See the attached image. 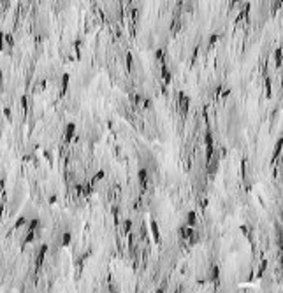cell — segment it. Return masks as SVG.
Wrapping results in <instances>:
<instances>
[{
    "mask_svg": "<svg viewBox=\"0 0 283 293\" xmlns=\"http://www.w3.org/2000/svg\"><path fill=\"white\" fill-rule=\"evenodd\" d=\"M188 104H190L188 97H187L185 93H179V109H181V112H183V114H187V112H188Z\"/></svg>",
    "mask_w": 283,
    "mask_h": 293,
    "instance_id": "6da1fadb",
    "label": "cell"
},
{
    "mask_svg": "<svg viewBox=\"0 0 283 293\" xmlns=\"http://www.w3.org/2000/svg\"><path fill=\"white\" fill-rule=\"evenodd\" d=\"M74 133H76V123H67V126H65V142H70Z\"/></svg>",
    "mask_w": 283,
    "mask_h": 293,
    "instance_id": "7a4b0ae2",
    "label": "cell"
},
{
    "mask_svg": "<svg viewBox=\"0 0 283 293\" xmlns=\"http://www.w3.org/2000/svg\"><path fill=\"white\" fill-rule=\"evenodd\" d=\"M187 227H190V228L197 227V213L195 211H188V214H187Z\"/></svg>",
    "mask_w": 283,
    "mask_h": 293,
    "instance_id": "3957f363",
    "label": "cell"
},
{
    "mask_svg": "<svg viewBox=\"0 0 283 293\" xmlns=\"http://www.w3.org/2000/svg\"><path fill=\"white\" fill-rule=\"evenodd\" d=\"M46 253H48V244H42V246H40V249H39V255H37V262H35V265H37V267H40V263L44 262Z\"/></svg>",
    "mask_w": 283,
    "mask_h": 293,
    "instance_id": "277c9868",
    "label": "cell"
},
{
    "mask_svg": "<svg viewBox=\"0 0 283 293\" xmlns=\"http://www.w3.org/2000/svg\"><path fill=\"white\" fill-rule=\"evenodd\" d=\"M137 177H139L141 184H143V186H146V181H148V169H146V167H141V169H139V172H137Z\"/></svg>",
    "mask_w": 283,
    "mask_h": 293,
    "instance_id": "5b68a950",
    "label": "cell"
},
{
    "mask_svg": "<svg viewBox=\"0 0 283 293\" xmlns=\"http://www.w3.org/2000/svg\"><path fill=\"white\" fill-rule=\"evenodd\" d=\"M218 276H220V269H218L216 265H213V267L209 269V274H208V279H209V281H216V279H218Z\"/></svg>",
    "mask_w": 283,
    "mask_h": 293,
    "instance_id": "8992f818",
    "label": "cell"
},
{
    "mask_svg": "<svg viewBox=\"0 0 283 293\" xmlns=\"http://www.w3.org/2000/svg\"><path fill=\"white\" fill-rule=\"evenodd\" d=\"M70 242H72V234L67 230V232H63V234H62V246H65V248H67V246H70Z\"/></svg>",
    "mask_w": 283,
    "mask_h": 293,
    "instance_id": "52a82bcc",
    "label": "cell"
},
{
    "mask_svg": "<svg viewBox=\"0 0 283 293\" xmlns=\"http://www.w3.org/2000/svg\"><path fill=\"white\" fill-rule=\"evenodd\" d=\"M37 228H39V220H37V218H33V220H30V221L26 223V230H28V232H35Z\"/></svg>",
    "mask_w": 283,
    "mask_h": 293,
    "instance_id": "ba28073f",
    "label": "cell"
},
{
    "mask_svg": "<svg viewBox=\"0 0 283 293\" xmlns=\"http://www.w3.org/2000/svg\"><path fill=\"white\" fill-rule=\"evenodd\" d=\"M69 81H70V74H63L62 76V91L65 93L67 88H69Z\"/></svg>",
    "mask_w": 283,
    "mask_h": 293,
    "instance_id": "9c48e42d",
    "label": "cell"
},
{
    "mask_svg": "<svg viewBox=\"0 0 283 293\" xmlns=\"http://www.w3.org/2000/svg\"><path fill=\"white\" fill-rule=\"evenodd\" d=\"M151 234H153V237H155V242H158V241H160V235H158V225H157V221H151Z\"/></svg>",
    "mask_w": 283,
    "mask_h": 293,
    "instance_id": "30bf717a",
    "label": "cell"
},
{
    "mask_svg": "<svg viewBox=\"0 0 283 293\" xmlns=\"http://www.w3.org/2000/svg\"><path fill=\"white\" fill-rule=\"evenodd\" d=\"M282 47H276V51H274V61H276V67H280L282 65Z\"/></svg>",
    "mask_w": 283,
    "mask_h": 293,
    "instance_id": "8fae6325",
    "label": "cell"
},
{
    "mask_svg": "<svg viewBox=\"0 0 283 293\" xmlns=\"http://www.w3.org/2000/svg\"><path fill=\"white\" fill-rule=\"evenodd\" d=\"M204 140H206V146H208V149H213V135H211V132H206V137H204Z\"/></svg>",
    "mask_w": 283,
    "mask_h": 293,
    "instance_id": "7c38bea8",
    "label": "cell"
},
{
    "mask_svg": "<svg viewBox=\"0 0 283 293\" xmlns=\"http://www.w3.org/2000/svg\"><path fill=\"white\" fill-rule=\"evenodd\" d=\"M26 223H28V218H26V216H21V218L14 223V228H21V227H23V225H26Z\"/></svg>",
    "mask_w": 283,
    "mask_h": 293,
    "instance_id": "4fadbf2b",
    "label": "cell"
},
{
    "mask_svg": "<svg viewBox=\"0 0 283 293\" xmlns=\"http://www.w3.org/2000/svg\"><path fill=\"white\" fill-rule=\"evenodd\" d=\"M162 76H164V79H165L167 83L171 81V72L167 70V67H165V65H162Z\"/></svg>",
    "mask_w": 283,
    "mask_h": 293,
    "instance_id": "5bb4252c",
    "label": "cell"
},
{
    "mask_svg": "<svg viewBox=\"0 0 283 293\" xmlns=\"http://www.w3.org/2000/svg\"><path fill=\"white\" fill-rule=\"evenodd\" d=\"M282 148H283V137H280V139H278V142H276V149H274V158L278 156V153L282 151Z\"/></svg>",
    "mask_w": 283,
    "mask_h": 293,
    "instance_id": "9a60e30c",
    "label": "cell"
},
{
    "mask_svg": "<svg viewBox=\"0 0 283 293\" xmlns=\"http://www.w3.org/2000/svg\"><path fill=\"white\" fill-rule=\"evenodd\" d=\"M33 237H35V232H28V234H26V237L23 239V242H25V244H26V242H32V241H33Z\"/></svg>",
    "mask_w": 283,
    "mask_h": 293,
    "instance_id": "2e32d148",
    "label": "cell"
},
{
    "mask_svg": "<svg viewBox=\"0 0 283 293\" xmlns=\"http://www.w3.org/2000/svg\"><path fill=\"white\" fill-rule=\"evenodd\" d=\"M104 177V170H99L97 174H95V177H93V183H97V181H100Z\"/></svg>",
    "mask_w": 283,
    "mask_h": 293,
    "instance_id": "e0dca14e",
    "label": "cell"
},
{
    "mask_svg": "<svg viewBox=\"0 0 283 293\" xmlns=\"http://www.w3.org/2000/svg\"><path fill=\"white\" fill-rule=\"evenodd\" d=\"M130 227H132V221H130V220H125V221H123V230H125V232H128V230H130Z\"/></svg>",
    "mask_w": 283,
    "mask_h": 293,
    "instance_id": "ac0fdd59",
    "label": "cell"
},
{
    "mask_svg": "<svg viewBox=\"0 0 283 293\" xmlns=\"http://www.w3.org/2000/svg\"><path fill=\"white\" fill-rule=\"evenodd\" d=\"M4 44H5V33L0 30V51L4 49Z\"/></svg>",
    "mask_w": 283,
    "mask_h": 293,
    "instance_id": "d6986e66",
    "label": "cell"
},
{
    "mask_svg": "<svg viewBox=\"0 0 283 293\" xmlns=\"http://www.w3.org/2000/svg\"><path fill=\"white\" fill-rule=\"evenodd\" d=\"M266 267H267V260H262V263H260V267H259V274H262V272L266 270Z\"/></svg>",
    "mask_w": 283,
    "mask_h": 293,
    "instance_id": "ffe728a7",
    "label": "cell"
},
{
    "mask_svg": "<svg viewBox=\"0 0 283 293\" xmlns=\"http://www.w3.org/2000/svg\"><path fill=\"white\" fill-rule=\"evenodd\" d=\"M5 42H7L9 46H12V42H14V40H12V35H5Z\"/></svg>",
    "mask_w": 283,
    "mask_h": 293,
    "instance_id": "44dd1931",
    "label": "cell"
},
{
    "mask_svg": "<svg viewBox=\"0 0 283 293\" xmlns=\"http://www.w3.org/2000/svg\"><path fill=\"white\" fill-rule=\"evenodd\" d=\"M56 200H58V197H56V195H51V197H49V200H48V202H49V204H55V202H56Z\"/></svg>",
    "mask_w": 283,
    "mask_h": 293,
    "instance_id": "7402d4cb",
    "label": "cell"
},
{
    "mask_svg": "<svg viewBox=\"0 0 283 293\" xmlns=\"http://www.w3.org/2000/svg\"><path fill=\"white\" fill-rule=\"evenodd\" d=\"M216 39H218V35H211V37H209V44H215Z\"/></svg>",
    "mask_w": 283,
    "mask_h": 293,
    "instance_id": "603a6c76",
    "label": "cell"
},
{
    "mask_svg": "<svg viewBox=\"0 0 283 293\" xmlns=\"http://www.w3.org/2000/svg\"><path fill=\"white\" fill-rule=\"evenodd\" d=\"M4 114H5L7 118H11V109H9V107H5V109H4Z\"/></svg>",
    "mask_w": 283,
    "mask_h": 293,
    "instance_id": "cb8c5ba5",
    "label": "cell"
},
{
    "mask_svg": "<svg viewBox=\"0 0 283 293\" xmlns=\"http://www.w3.org/2000/svg\"><path fill=\"white\" fill-rule=\"evenodd\" d=\"M157 58H160V60H162V51H160V49H157Z\"/></svg>",
    "mask_w": 283,
    "mask_h": 293,
    "instance_id": "d4e9b609",
    "label": "cell"
},
{
    "mask_svg": "<svg viewBox=\"0 0 283 293\" xmlns=\"http://www.w3.org/2000/svg\"><path fill=\"white\" fill-rule=\"evenodd\" d=\"M21 105H23V107H26V98H25V97L21 98Z\"/></svg>",
    "mask_w": 283,
    "mask_h": 293,
    "instance_id": "484cf974",
    "label": "cell"
},
{
    "mask_svg": "<svg viewBox=\"0 0 283 293\" xmlns=\"http://www.w3.org/2000/svg\"><path fill=\"white\" fill-rule=\"evenodd\" d=\"M241 232H243V234H246V232H248V227H245V225H243V227H241Z\"/></svg>",
    "mask_w": 283,
    "mask_h": 293,
    "instance_id": "4316f807",
    "label": "cell"
}]
</instances>
